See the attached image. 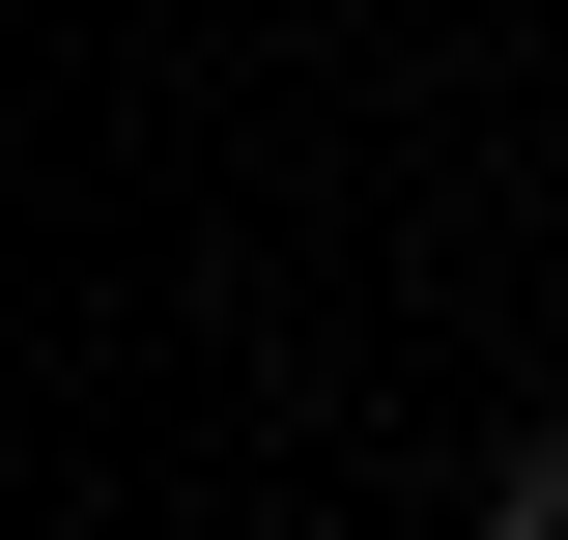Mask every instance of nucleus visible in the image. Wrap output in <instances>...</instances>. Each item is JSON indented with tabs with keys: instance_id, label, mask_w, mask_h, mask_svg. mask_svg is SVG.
Returning <instances> with one entry per match:
<instances>
[{
	"instance_id": "nucleus-1",
	"label": "nucleus",
	"mask_w": 568,
	"mask_h": 540,
	"mask_svg": "<svg viewBox=\"0 0 568 540\" xmlns=\"http://www.w3.org/2000/svg\"><path fill=\"white\" fill-rule=\"evenodd\" d=\"M484 540H568V427H540V456H511V483H484Z\"/></svg>"
}]
</instances>
